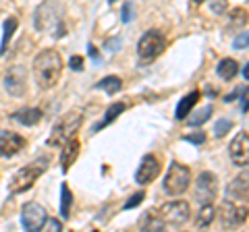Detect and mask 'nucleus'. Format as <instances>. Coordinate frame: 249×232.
I'll use <instances>...</instances> for the list:
<instances>
[{
    "label": "nucleus",
    "instance_id": "f257e3e1",
    "mask_svg": "<svg viewBox=\"0 0 249 232\" xmlns=\"http://www.w3.org/2000/svg\"><path fill=\"white\" fill-rule=\"evenodd\" d=\"M191 218V207L187 201H170V203L160 205L158 210H150L142 220L143 230H166L177 228Z\"/></svg>",
    "mask_w": 249,
    "mask_h": 232
},
{
    "label": "nucleus",
    "instance_id": "f03ea898",
    "mask_svg": "<svg viewBox=\"0 0 249 232\" xmlns=\"http://www.w3.org/2000/svg\"><path fill=\"white\" fill-rule=\"evenodd\" d=\"M34 23L37 32H44L52 37H65L67 23H65V9L56 0H46L36 9Z\"/></svg>",
    "mask_w": 249,
    "mask_h": 232
},
{
    "label": "nucleus",
    "instance_id": "7ed1b4c3",
    "mask_svg": "<svg viewBox=\"0 0 249 232\" xmlns=\"http://www.w3.org/2000/svg\"><path fill=\"white\" fill-rule=\"evenodd\" d=\"M62 73V56L56 50H44L34 58V77L40 89H52Z\"/></svg>",
    "mask_w": 249,
    "mask_h": 232
},
{
    "label": "nucleus",
    "instance_id": "20e7f679",
    "mask_svg": "<svg viewBox=\"0 0 249 232\" xmlns=\"http://www.w3.org/2000/svg\"><path fill=\"white\" fill-rule=\"evenodd\" d=\"M48 166H50V156H42V158L34 160L31 164L23 166L21 170H17V172L13 174V179L9 181V193L17 195V193L31 189L36 184V181L48 170Z\"/></svg>",
    "mask_w": 249,
    "mask_h": 232
},
{
    "label": "nucleus",
    "instance_id": "39448f33",
    "mask_svg": "<svg viewBox=\"0 0 249 232\" xmlns=\"http://www.w3.org/2000/svg\"><path fill=\"white\" fill-rule=\"evenodd\" d=\"M83 122V114L79 110H71L67 112L62 118L52 127L50 137H48V148H60L65 141H69L71 137H77V131L81 129Z\"/></svg>",
    "mask_w": 249,
    "mask_h": 232
},
{
    "label": "nucleus",
    "instance_id": "423d86ee",
    "mask_svg": "<svg viewBox=\"0 0 249 232\" xmlns=\"http://www.w3.org/2000/svg\"><path fill=\"white\" fill-rule=\"evenodd\" d=\"M164 50H166V37L160 32H156V29L145 32L137 44V54H139V60H142L143 65L154 63Z\"/></svg>",
    "mask_w": 249,
    "mask_h": 232
},
{
    "label": "nucleus",
    "instance_id": "0eeeda50",
    "mask_svg": "<svg viewBox=\"0 0 249 232\" xmlns=\"http://www.w3.org/2000/svg\"><path fill=\"white\" fill-rule=\"evenodd\" d=\"M189 184H191V170L178 164V162H173L164 179V191L168 195H181V193L189 189Z\"/></svg>",
    "mask_w": 249,
    "mask_h": 232
},
{
    "label": "nucleus",
    "instance_id": "6e6552de",
    "mask_svg": "<svg viewBox=\"0 0 249 232\" xmlns=\"http://www.w3.org/2000/svg\"><path fill=\"white\" fill-rule=\"evenodd\" d=\"M218 197V179L214 172H201L196 181V201L208 205Z\"/></svg>",
    "mask_w": 249,
    "mask_h": 232
},
{
    "label": "nucleus",
    "instance_id": "1a4fd4ad",
    "mask_svg": "<svg viewBox=\"0 0 249 232\" xmlns=\"http://www.w3.org/2000/svg\"><path fill=\"white\" fill-rule=\"evenodd\" d=\"M46 218H48V214H46L44 207L40 203H36V201L25 203L23 210H21V224H23V228L29 230V232H36V230L44 228Z\"/></svg>",
    "mask_w": 249,
    "mask_h": 232
},
{
    "label": "nucleus",
    "instance_id": "9d476101",
    "mask_svg": "<svg viewBox=\"0 0 249 232\" xmlns=\"http://www.w3.org/2000/svg\"><path fill=\"white\" fill-rule=\"evenodd\" d=\"M229 153H231V160L235 166H239V168L247 166V162H249V133L247 131H241V133L232 139L229 145Z\"/></svg>",
    "mask_w": 249,
    "mask_h": 232
},
{
    "label": "nucleus",
    "instance_id": "9b49d317",
    "mask_svg": "<svg viewBox=\"0 0 249 232\" xmlns=\"http://www.w3.org/2000/svg\"><path fill=\"white\" fill-rule=\"evenodd\" d=\"M160 160L154 156V153H147V156H143L142 164H139L137 172H135V182L137 184H150L152 181H156V176L160 174Z\"/></svg>",
    "mask_w": 249,
    "mask_h": 232
},
{
    "label": "nucleus",
    "instance_id": "f8f14e48",
    "mask_svg": "<svg viewBox=\"0 0 249 232\" xmlns=\"http://www.w3.org/2000/svg\"><path fill=\"white\" fill-rule=\"evenodd\" d=\"M220 220H222V226H239L247 220V207L243 205H237L235 201H222L220 205Z\"/></svg>",
    "mask_w": 249,
    "mask_h": 232
},
{
    "label": "nucleus",
    "instance_id": "ddd939ff",
    "mask_svg": "<svg viewBox=\"0 0 249 232\" xmlns=\"http://www.w3.org/2000/svg\"><path fill=\"white\" fill-rule=\"evenodd\" d=\"M4 87L13 98H21L25 94L27 85H25V68L23 66H13L9 68V73L4 75Z\"/></svg>",
    "mask_w": 249,
    "mask_h": 232
},
{
    "label": "nucleus",
    "instance_id": "4468645a",
    "mask_svg": "<svg viewBox=\"0 0 249 232\" xmlns=\"http://www.w3.org/2000/svg\"><path fill=\"white\" fill-rule=\"evenodd\" d=\"M25 148V139L13 131H2L0 133V158H13Z\"/></svg>",
    "mask_w": 249,
    "mask_h": 232
},
{
    "label": "nucleus",
    "instance_id": "2eb2a0df",
    "mask_svg": "<svg viewBox=\"0 0 249 232\" xmlns=\"http://www.w3.org/2000/svg\"><path fill=\"white\" fill-rule=\"evenodd\" d=\"M62 151H60V166H62V172H69V168L75 164V160L79 158V139L71 137L69 141H65L60 145Z\"/></svg>",
    "mask_w": 249,
    "mask_h": 232
},
{
    "label": "nucleus",
    "instance_id": "dca6fc26",
    "mask_svg": "<svg viewBox=\"0 0 249 232\" xmlns=\"http://www.w3.org/2000/svg\"><path fill=\"white\" fill-rule=\"evenodd\" d=\"M247 189H249V182H247V172L243 176H237L235 181H232L229 187H227V195L231 201H247Z\"/></svg>",
    "mask_w": 249,
    "mask_h": 232
},
{
    "label": "nucleus",
    "instance_id": "f3484780",
    "mask_svg": "<svg viewBox=\"0 0 249 232\" xmlns=\"http://www.w3.org/2000/svg\"><path fill=\"white\" fill-rule=\"evenodd\" d=\"M197 99H199V91H191V94H187L181 98V102L177 104V110H175V116L178 120H185L187 116H189V112L196 108L197 104Z\"/></svg>",
    "mask_w": 249,
    "mask_h": 232
},
{
    "label": "nucleus",
    "instance_id": "a211bd4d",
    "mask_svg": "<svg viewBox=\"0 0 249 232\" xmlns=\"http://www.w3.org/2000/svg\"><path fill=\"white\" fill-rule=\"evenodd\" d=\"M13 120H17V122H21V125H25V127H34V125H37V122L42 120V110L40 108H25V110L15 112Z\"/></svg>",
    "mask_w": 249,
    "mask_h": 232
},
{
    "label": "nucleus",
    "instance_id": "6ab92c4d",
    "mask_svg": "<svg viewBox=\"0 0 249 232\" xmlns=\"http://www.w3.org/2000/svg\"><path fill=\"white\" fill-rule=\"evenodd\" d=\"M216 73L220 79L224 81H231V79H235L237 73H239V63L237 60H232V58H224L218 63V68H216Z\"/></svg>",
    "mask_w": 249,
    "mask_h": 232
},
{
    "label": "nucleus",
    "instance_id": "aec40b11",
    "mask_svg": "<svg viewBox=\"0 0 249 232\" xmlns=\"http://www.w3.org/2000/svg\"><path fill=\"white\" fill-rule=\"evenodd\" d=\"M71 205H73L71 189H69L67 182H62L60 184V215H62V220H69V215H71Z\"/></svg>",
    "mask_w": 249,
    "mask_h": 232
},
{
    "label": "nucleus",
    "instance_id": "412c9836",
    "mask_svg": "<svg viewBox=\"0 0 249 232\" xmlns=\"http://www.w3.org/2000/svg\"><path fill=\"white\" fill-rule=\"evenodd\" d=\"M124 108H127V106H124L123 102H114V104L108 106V110H106V114H104V120L100 122V125L93 127V133H96V131H100L102 127H106V125H110L112 120L119 118V114H123V112H124Z\"/></svg>",
    "mask_w": 249,
    "mask_h": 232
},
{
    "label": "nucleus",
    "instance_id": "4be33fe9",
    "mask_svg": "<svg viewBox=\"0 0 249 232\" xmlns=\"http://www.w3.org/2000/svg\"><path fill=\"white\" fill-rule=\"evenodd\" d=\"M96 89H102L106 91V94H119V91L123 89V81L119 79L116 75H110V77H104L102 81H98L96 83Z\"/></svg>",
    "mask_w": 249,
    "mask_h": 232
},
{
    "label": "nucleus",
    "instance_id": "5701e85b",
    "mask_svg": "<svg viewBox=\"0 0 249 232\" xmlns=\"http://www.w3.org/2000/svg\"><path fill=\"white\" fill-rule=\"evenodd\" d=\"M212 112H214L212 106H204V108H199V110H196V112H189L191 116H187V118H189V127H199V125H204V122H208V118L212 116Z\"/></svg>",
    "mask_w": 249,
    "mask_h": 232
},
{
    "label": "nucleus",
    "instance_id": "b1692460",
    "mask_svg": "<svg viewBox=\"0 0 249 232\" xmlns=\"http://www.w3.org/2000/svg\"><path fill=\"white\" fill-rule=\"evenodd\" d=\"M15 29H17V19L15 17H9L4 21V33H2V44H0V56L6 52V48H9V42L11 37L15 33Z\"/></svg>",
    "mask_w": 249,
    "mask_h": 232
},
{
    "label": "nucleus",
    "instance_id": "393cba45",
    "mask_svg": "<svg viewBox=\"0 0 249 232\" xmlns=\"http://www.w3.org/2000/svg\"><path fill=\"white\" fill-rule=\"evenodd\" d=\"M214 215H216V210L212 207V203L204 205V207H201V212L197 214L196 226H197V228H206V226H210V224L214 222Z\"/></svg>",
    "mask_w": 249,
    "mask_h": 232
},
{
    "label": "nucleus",
    "instance_id": "a878e982",
    "mask_svg": "<svg viewBox=\"0 0 249 232\" xmlns=\"http://www.w3.org/2000/svg\"><path fill=\"white\" fill-rule=\"evenodd\" d=\"M231 129H232V120H229V118H220V120H218L216 125H214V135H216V137H224Z\"/></svg>",
    "mask_w": 249,
    "mask_h": 232
},
{
    "label": "nucleus",
    "instance_id": "bb28decb",
    "mask_svg": "<svg viewBox=\"0 0 249 232\" xmlns=\"http://www.w3.org/2000/svg\"><path fill=\"white\" fill-rule=\"evenodd\" d=\"M183 139H185V141H189V143H193V145H201V143L206 141V133H204V131H197V133L185 135Z\"/></svg>",
    "mask_w": 249,
    "mask_h": 232
},
{
    "label": "nucleus",
    "instance_id": "cd10ccee",
    "mask_svg": "<svg viewBox=\"0 0 249 232\" xmlns=\"http://www.w3.org/2000/svg\"><path fill=\"white\" fill-rule=\"evenodd\" d=\"M145 199V193L142 191V193H135V195H131V199L124 203V210H133V207H137L142 201Z\"/></svg>",
    "mask_w": 249,
    "mask_h": 232
},
{
    "label": "nucleus",
    "instance_id": "c85d7f7f",
    "mask_svg": "<svg viewBox=\"0 0 249 232\" xmlns=\"http://www.w3.org/2000/svg\"><path fill=\"white\" fill-rule=\"evenodd\" d=\"M247 32H241V35L237 37V40H235V48L237 50H247Z\"/></svg>",
    "mask_w": 249,
    "mask_h": 232
},
{
    "label": "nucleus",
    "instance_id": "c756f323",
    "mask_svg": "<svg viewBox=\"0 0 249 232\" xmlns=\"http://www.w3.org/2000/svg\"><path fill=\"white\" fill-rule=\"evenodd\" d=\"M131 19H133V4L127 2V4H124V9H123V21L129 23Z\"/></svg>",
    "mask_w": 249,
    "mask_h": 232
},
{
    "label": "nucleus",
    "instance_id": "7c9ffc66",
    "mask_svg": "<svg viewBox=\"0 0 249 232\" xmlns=\"http://www.w3.org/2000/svg\"><path fill=\"white\" fill-rule=\"evenodd\" d=\"M224 9H227V0H216V2H212V11H214V13L222 15Z\"/></svg>",
    "mask_w": 249,
    "mask_h": 232
},
{
    "label": "nucleus",
    "instance_id": "2f4dec72",
    "mask_svg": "<svg viewBox=\"0 0 249 232\" xmlns=\"http://www.w3.org/2000/svg\"><path fill=\"white\" fill-rule=\"evenodd\" d=\"M69 65H71L73 71H83V58H81V56H73Z\"/></svg>",
    "mask_w": 249,
    "mask_h": 232
},
{
    "label": "nucleus",
    "instance_id": "473e14b6",
    "mask_svg": "<svg viewBox=\"0 0 249 232\" xmlns=\"http://www.w3.org/2000/svg\"><path fill=\"white\" fill-rule=\"evenodd\" d=\"M44 224H46V230H60V228H62V226H60V222H58V220H54V218H52V220L46 218Z\"/></svg>",
    "mask_w": 249,
    "mask_h": 232
},
{
    "label": "nucleus",
    "instance_id": "72a5a7b5",
    "mask_svg": "<svg viewBox=\"0 0 249 232\" xmlns=\"http://www.w3.org/2000/svg\"><path fill=\"white\" fill-rule=\"evenodd\" d=\"M88 52H89V56H91L93 60H96V63H100V54H98V50H96V48H93V46H91V44L88 46Z\"/></svg>",
    "mask_w": 249,
    "mask_h": 232
},
{
    "label": "nucleus",
    "instance_id": "f704fd0d",
    "mask_svg": "<svg viewBox=\"0 0 249 232\" xmlns=\"http://www.w3.org/2000/svg\"><path fill=\"white\" fill-rule=\"evenodd\" d=\"M241 106H243V114L247 112V89H243V98H241Z\"/></svg>",
    "mask_w": 249,
    "mask_h": 232
},
{
    "label": "nucleus",
    "instance_id": "c9c22d12",
    "mask_svg": "<svg viewBox=\"0 0 249 232\" xmlns=\"http://www.w3.org/2000/svg\"><path fill=\"white\" fill-rule=\"evenodd\" d=\"M193 2H196V4H201V2H206V0H193Z\"/></svg>",
    "mask_w": 249,
    "mask_h": 232
}]
</instances>
